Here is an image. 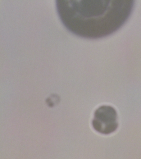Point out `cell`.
<instances>
[{"mask_svg": "<svg viewBox=\"0 0 141 159\" xmlns=\"http://www.w3.org/2000/svg\"><path fill=\"white\" fill-rule=\"evenodd\" d=\"M117 119V112L115 109L110 106H101L95 111L92 125L99 133L107 135L117 129L118 126Z\"/></svg>", "mask_w": 141, "mask_h": 159, "instance_id": "cell-2", "label": "cell"}, {"mask_svg": "<svg viewBox=\"0 0 141 159\" xmlns=\"http://www.w3.org/2000/svg\"><path fill=\"white\" fill-rule=\"evenodd\" d=\"M134 1H56L57 13L64 26L76 35L98 39L119 30L127 21Z\"/></svg>", "mask_w": 141, "mask_h": 159, "instance_id": "cell-1", "label": "cell"}]
</instances>
